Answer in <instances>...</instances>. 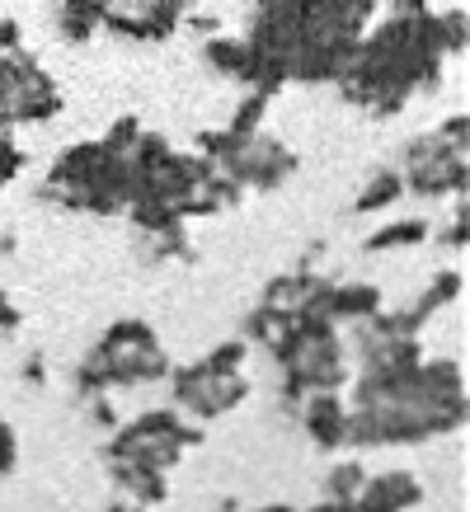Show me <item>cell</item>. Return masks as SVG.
Masks as SVG:
<instances>
[{"label": "cell", "instance_id": "1", "mask_svg": "<svg viewBox=\"0 0 470 512\" xmlns=\"http://www.w3.org/2000/svg\"><path fill=\"white\" fill-rule=\"evenodd\" d=\"M301 428L315 437V447H344L348 442V414L334 390H315L301 400Z\"/></svg>", "mask_w": 470, "mask_h": 512}, {"label": "cell", "instance_id": "2", "mask_svg": "<svg viewBox=\"0 0 470 512\" xmlns=\"http://www.w3.org/2000/svg\"><path fill=\"white\" fill-rule=\"evenodd\" d=\"M405 198V179L395 170H381L367 179V188H362V198H358V212H386L391 202Z\"/></svg>", "mask_w": 470, "mask_h": 512}, {"label": "cell", "instance_id": "3", "mask_svg": "<svg viewBox=\"0 0 470 512\" xmlns=\"http://www.w3.org/2000/svg\"><path fill=\"white\" fill-rule=\"evenodd\" d=\"M423 235H428V221L419 217H405V221H391L386 231H376L367 240V249H395V245H419Z\"/></svg>", "mask_w": 470, "mask_h": 512}, {"label": "cell", "instance_id": "4", "mask_svg": "<svg viewBox=\"0 0 470 512\" xmlns=\"http://www.w3.org/2000/svg\"><path fill=\"white\" fill-rule=\"evenodd\" d=\"M362 484H367V470H362L358 461H344V466L329 470V498H334V503H353V498L362 494Z\"/></svg>", "mask_w": 470, "mask_h": 512}, {"label": "cell", "instance_id": "5", "mask_svg": "<svg viewBox=\"0 0 470 512\" xmlns=\"http://www.w3.org/2000/svg\"><path fill=\"white\" fill-rule=\"evenodd\" d=\"M15 461H19V447H15V428L0 419V475H10L15 470Z\"/></svg>", "mask_w": 470, "mask_h": 512}, {"label": "cell", "instance_id": "6", "mask_svg": "<svg viewBox=\"0 0 470 512\" xmlns=\"http://www.w3.org/2000/svg\"><path fill=\"white\" fill-rule=\"evenodd\" d=\"M0 52H19V24L15 19H0Z\"/></svg>", "mask_w": 470, "mask_h": 512}, {"label": "cell", "instance_id": "7", "mask_svg": "<svg viewBox=\"0 0 470 512\" xmlns=\"http://www.w3.org/2000/svg\"><path fill=\"white\" fill-rule=\"evenodd\" d=\"M259 512H292V508H282V503H273V508H259Z\"/></svg>", "mask_w": 470, "mask_h": 512}]
</instances>
